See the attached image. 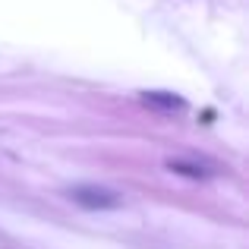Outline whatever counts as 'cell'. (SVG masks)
Instances as JSON below:
<instances>
[{"mask_svg": "<svg viewBox=\"0 0 249 249\" xmlns=\"http://www.w3.org/2000/svg\"><path fill=\"white\" fill-rule=\"evenodd\" d=\"M164 167L170 174H177V177H189V180H208V177H212L208 167L196 164V161H186V158H167Z\"/></svg>", "mask_w": 249, "mask_h": 249, "instance_id": "obj_3", "label": "cell"}, {"mask_svg": "<svg viewBox=\"0 0 249 249\" xmlns=\"http://www.w3.org/2000/svg\"><path fill=\"white\" fill-rule=\"evenodd\" d=\"M139 101L152 110H161V114H180V110H186V98L174 95V91H158V89L139 91Z\"/></svg>", "mask_w": 249, "mask_h": 249, "instance_id": "obj_2", "label": "cell"}, {"mask_svg": "<svg viewBox=\"0 0 249 249\" xmlns=\"http://www.w3.org/2000/svg\"><path fill=\"white\" fill-rule=\"evenodd\" d=\"M67 199L73 205L85 208V212H114V208H123V196L117 189L98 186V183H79V186L67 189Z\"/></svg>", "mask_w": 249, "mask_h": 249, "instance_id": "obj_1", "label": "cell"}]
</instances>
